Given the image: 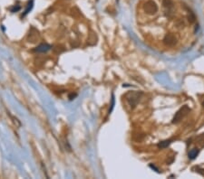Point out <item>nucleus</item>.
I'll return each mask as SVG.
<instances>
[{
  "instance_id": "1",
  "label": "nucleus",
  "mask_w": 204,
  "mask_h": 179,
  "mask_svg": "<svg viewBox=\"0 0 204 179\" xmlns=\"http://www.w3.org/2000/svg\"><path fill=\"white\" fill-rule=\"evenodd\" d=\"M141 95H143V93H141V91H133V92H130V93H128L126 98H127V101L129 102L130 106L132 108H134L136 105H137V103L139 102Z\"/></svg>"
},
{
  "instance_id": "2",
  "label": "nucleus",
  "mask_w": 204,
  "mask_h": 179,
  "mask_svg": "<svg viewBox=\"0 0 204 179\" xmlns=\"http://www.w3.org/2000/svg\"><path fill=\"white\" fill-rule=\"evenodd\" d=\"M191 111V109L188 106H183L182 108H180L179 111L175 113V116L173 117V119H172V123H178L187 114Z\"/></svg>"
},
{
  "instance_id": "3",
  "label": "nucleus",
  "mask_w": 204,
  "mask_h": 179,
  "mask_svg": "<svg viewBox=\"0 0 204 179\" xmlns=\"http://www.w3.org/2000/svg\"><path fill=\"white\" fill-rule=\"evenodd\" d=\"M144 11L149 15H154L158 11V5L154 0H148L143 5Z\"/></svg>"
},
{
  "instance_id": "4",
  "label": "nucleus",
  "mask_w": 204,
  "mask_h": 179,
  "mask_svg": "<svg viewBox=\"0 0 204 179\" xmlns=\"http://www.w3.org/2000/svg\"><path fill=\"white\" fill-rule=\"evenodd\" d=\"M163 43L168 46H173L177 43V38L175 37L173 34H168L163 39Z\"/></svg>"
},
{
  "instance_id": "5",
  "label": "nucleus",
  "mask_w": 204,
  "mask_h": 179,
  "mask_svg": "<svg viewBox=\"0 0 204 179\" xmlns=\"http://www.w3.org/2000/svg\"><path fill=\"white\" fill-rule=\"evenodd\" d=\"M51 46L49 44H42L39 46H37L36 49H35L36 52L37 53H44V52H47L48 50H50Z\"/></svg>"
},
{
  "instance_id": "6",
  "label": "nucleus",
  "mask_w": 204,
  "mask_h": 179,
  "mask_svg": "<svg viewBox=\"0 0 204 179\" xmlns=\"http://www.w3.org/2000/svg\"><path fill=\"white\" fill-rule=\"evenodd\" d=\"M198 155H199V149L192 148L189 152V158L190 159H194V158H196V157Z\"/></svg>"
},
{
  "instance_id": "7",
  "label": "nucleus",
  "mask_w": 204,
  "mask_h": 179,
  "mask_svg": "<svg viewBox=\"0 0 204 179\" xmlns=\"http://www.w3.org/2000/svg\"><path fill=\"white\" fill-rule=\"evenodd\" d=\"M171 143H172V140H171V139L162 141V142H160V143L158 144V147H160V148H165V147H167Z\"/></svg>"
},
{
  "instance_id": "8",
  "label": "nucleus",
  "mask_w": 204,
  "mask_h": 179,
  "mask_svg": "<svg viewBox=\"0 0 204 179\" xmlns=\"http://www.w3.org/2000/svg\"><path fill=\"white\" fill-rule=\"evenodd\" d=\"M196 141L201 147H204V134H201L200 136H198Z\"/></svg>"
},
{
  "instance_id": "9",
  "label": "nucleus",
  "mask_w": 204,
  "mask_h": 179,
  "mask_svg": "<svg viewBox=\"0 0 204 179\" xmlns=\"http://www.w3.org/2000/svg\"><path fill=\"white\" fill-rule=\"evenodd\" d=\"M162 4L166 8L170 9V8H172L173 7V3L172 0H162Z\"/></svg>"
},
{
  "instance_id": "10",
  "label": "nucleus",
  "mask_w": 204,
  "mask_h": 179,
  "mask_svg": "<svg viewBox=\"0 0 204 179\" xmlns=\"http://www.w3.org/2000/svg\"><path fill=\"white\" fill-rule=\"evenodd\" d=\"M188 18H189V21H190V23H193V22H195L196 17H195L194 14L192 13V12H191V11H190V15H189V16H188Z\"/></svg>"
},
{
  "instance_id": "11",
  "label": "nucleus",
  "mask_w": 204,
  "mask_h": 179,
  "mask_svg": "<svg viewBox=\"0 0 204 179\" xmlns=\"http://www.w3.org/2000/svg\"><path fill=\"white\" fill-rule=\"evenodd\" d=\"M32 4H33V1L31 2V4L29 3V5H28V7H27L26 10L25 11V14H24V15H26V14H27L28 12H29V10H30V9L32 8V7H33V5H32Z\"/></svg>"
},
{
  "instance_id": "12",
  "label": "nucleus",
  "mask_w": 204,
  "mask_h": 179,
  "mask_svg": "<svg viewBox=\"0 0 204 179\" xmlns=\"http://www.w3.org/2000/svg\"><path fill=\"white\" fill-rule=\"evenodd\" d=\"M202 106L204 107V101H203V102H202Z\"/></svg>"
}]
</instances>
